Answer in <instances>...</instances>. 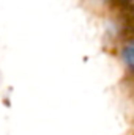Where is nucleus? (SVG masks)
Wrapping results in <instances>:
<instances>
[{"instance_id":"1","label":"nucleus","mask_w":134,"mask_h":135,"mask_svg":"<svg viewBox=\"0 0 134 135\" xmlns=\"http://www.w3.org/2000/svg\"><path fill=\"white\" fill-rule=\"evenodd\" d=\"M122 57H123V61L128 65V68L134 69V41L133 42H128V44L123 47Z\"/></svg>"}]
</instances>
